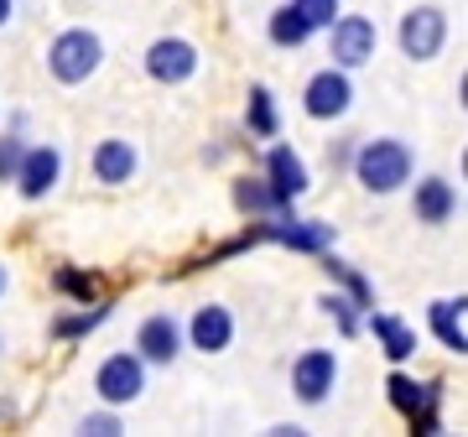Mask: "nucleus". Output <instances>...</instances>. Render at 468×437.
Here are the masks:
<instances>
[{
	"label": "nucleus",
	"mask_w": 468,
	"mask_h": 437,
	"mask_svg": "<svg viewBox=\"0 0 468 437\" xmlns=\"http://www.w3.org/2000/svg\"><path fill=\"white\" fill-rule=\"evenodd\" d=\"M354 177H359V187L365 193H401L406 183H411V172H417V162H411V146L406 141H396V135H380V141H365L359 152L349 156Z\"/></svg>",
	"instance_id": "obj_1"
},
{
	"label": "nucleus",
	"mask_w": 468,
	"mask_h": 437,
	"mask_svg": "<svg viewBox=\"0 0 468 437\" xmlns=\"http://www.w3.org/2000/svg\"><path fill=\"white\" fill-rule=\"evenodd\" d=\"M104 63V42L100 32H89V27H68V32L52 37V48H48V73L58 79V84H89L94 73H100Z\"/></svg>",
	"instance_id": "obj_2"
},
{
	"label": "nucleus",
	"mask_w": 468,
	"mask_h": 437,
	"mask_svg": "<svg viewBox=\"0 0 468 437\" xmlns=\"http://www.w3.org/2000/svg\"><path fill=\"white\" fill-rule=\"evenodd\" d=\"M385 401L406 417V427L421 437L442 432V380H411V375H390L385 380Z\"/></svg>",
	"instance_id": "obj_3"
},
{
	"label": "nucleus",
	"mask_w": 468,
	"mask_h": 437,
	"mask_svg": "<svg viewBox=\"0 0 468 437\" xmlns=\"http://www.w3.org/2000/svg\"><path fill=\"white\" fill-rule=\"evenodd\" d=\"M141 390H146V359L141 354L120 349L94 370V396L104 406H131V401H141Z\"/></svg>",
	"instance_id": "obj_4"
},
{
	"label": "nucleus",
	"mask_w": 468,
	"mask_h": 437,
	"mask_svg": "<svg viewBox=\"0 0 468 437\" xmlns=\"http://www.w3.org/2000/svg\"><path fill=\"white\" fill-rule=\"evenodd\" d=\"M375 48H380V32H375L369 16H344L338 11L328 21V58H334V68H365L375 58Z\"/></svg>",
	"instance_id": "obj_5"
},
{
	"label": "nucleus",
	"mask_w": 468,
	"mask_h": 437,
	"mask_svg": "<svg viewBox=\"0 0 468 437\" xmlns=\"http://www.w3.org/2000/svg\"><path fill=\"white\" fill-rule=\"evenodd\" d=\"M401 52L411 63H432L442 42H448V16L437 11V5H417V11H406L401 16Z\"/></svg>",
	"instance_id": "obj_6"
},
{
	"label": "nucleus",
	"mask_w": 468,
	"mask_h": 437,
	"mask_svg": "<svg viewBox=\"0 0 468 437\" xmlns=\"http://www.w3.org/2000/svg\"><path fill=\"white\" fill-rule=\"evenodd\" d=\"M349 104H354L349 68H323V73H313V79H307V89H302V110H307L313 120L349 115Z\"/></svg>",
	"instance_id": "obj_7"
},
{
	"label": "nucleus",
	"mask_w": 468,
	"mask_h": 437,
	"mask_svg": "<svg viewBox=\"0 0 468 437\" xmlns=\"http://www.w3.org/2000/svg\"><path fill=\"white\" fill-rule=\"evenodd\" d=\"M338 380V359L334 349H302L292 359V390H297L302 406H323L328 401V390Z\"/></svg>",
	"instance_id": "obj_8"
},
{
	"label": "nucleus",
	"mask_w": 468,
	"mask_h": 437,
	"mask_svg": "<svg viewBox=\"0 0 468 437\" xmlns=\"http://www.w3.org/2000/svg\"><path fill=\"white\" fill-rule=\"evenodd\" d=\"M261 240H276L286 250L297 255H323L334 245V224H323V218H261Z\"/></svg>",
	"instance_id": "obj_9"
},
{
	"label": "nucleus",
	"mask_w": 468,
	"mask_h": 437,
	"mask_svg": "<svg viewBox=\"0 0 468 437\" xmlns=\"http://www.w3.org/2000/svg\"><path fill=\"white\" fill-rule=\"evenodd\" d=\"M146 73L156 84H187L198 73V48L187 37H156L146 48Z\"/></svg>",
	"instance_id": "obj_10"
},
{
	"label": "nucleus",
	"mask_w": 468,
	"mask_h": 437,
	"mask_svg": "<svg viewBox=\"0 0 468 437\" xmlns=\"http://www.w3.org/2000/svg\"><path fill=\"white\" fill-rule=\"evenodd\" d=\"M266 187L282 208H292V203L313 187V172H307V162H302L292 146H271L266 152Z\"/></svg>",
	"instance_id": "obj_11"
},
{
	"label": "nucleus",
	"mask_w": 468,
	"mask_h": 437,
	"mask_svg": "<svg viewBox=\"0 0 468 437\" xmlns=\"http://www.w3.org/2000/svg\"><path fill=\"white\" fill-rule=\"evenodd\" d=\"M58 177H63V152L58 146H27V156L16 167V193L27 203H37L58 187Z\"/></svg>",
	"instance_id": "obj_12"
},
{
	"label": "nucleus",
	"mask_w": 468,
	"mask_h": 437,
	"mask_svg": "<svg viewBox=\"0 0 468 437\" xmlns=\"http://www.w3.org/2000/svg\"><path fill=\"white\" fill-rule=\"evenodd\" d=\"M135 354H141L146 365H172V359L183 354V323L172 318V313H151V318L135 328Z\"/></svg>",
	"instance_id": "obj_13"
},
{
	"label": "nucleus",
	"mask_w": 468,
	"mask_h": 437,
	"mask_svg": "<svg viewBox=\"0 0 468 437\" xmlns=\"http://www.w3.org/2000/svg\"><path fill=\"white\" fill-rule=\"evenodd\" d=\"M187 344L198 354H224L234 344V313L224 303H203L187 318Z\"/></svg>",
	"instance_id": "obj_14"
},
{
	"label": "nucleus",
	"mask_w": 468,
	"mask_h": 437,
	"mask_svg": "<svg viewBox=\"0 0 468 437\" xmlns=\"http://www.w3.org/2000/svg\"><path fill=\"white\" fill-rule=\"evenodd\" d=\"M359 328H369L375 349H380L390 365H406V359L417 354V328L401 323L396 313H375V307H369V318H359Z\"/></svg>",
	"instance_id": "obj_15"
},
{
	"label": "nucleus",
	"mask_w": 468,
	"mask_h": 437,
	"mask_svg": "<svg viewBox=\"0 0 468 437\" xmlns=\"http://www.w3.org/2000/svg\"><path fill=\"white\" fill-rule=\"evenodd\" d=\"M89 167H94V183L125 187L135 177V167H141V156H135V146L125 135H104L100 146H94V156H89Z\"/></svg>",
	"instance_id": "obj_16"
},
{
	"label": "nucleus",
	"mask_w": 468,
	"mask_h": 437,
	"mask_svg": "<svg viewBox=\"0 0 468 437\" xmlns=\"http://www.w3.org/2000/svg\"><path fill=\"white\" fill-rule=\"evenodd\" d=\"M411 208H417V224H448L458 214V193L448 177H421L411 193Z\"/></svg>",
	"instance_id": "obj_17"
},
{
	"label": "nucleus",
	"mask_w": 468,
	"mask_h": 437,
	"mask_svg": "<svg viewBox=\"0 0 468 437\" xmlns=\"http://www.w3.org/2000/svg\"><path fill=\"white\" fill-rule=\"evenodd\" d=\"M463 297L452 303V297H437L432 307H427V323H432V334H437V344L442 349H452V354H468V328H463Z\"/></svg>",
	"instance_id": "obj_18"
},
{
	"label": "nucleus",
	"mask_w": 468,
	"mask_h": 437,
	"mask_svg": "<svg viewBox=\"0 0 468 437\" xmlns=\"http://www.w3.org/2000/svg\"><path fill=\"white\" fill-rule=\"evenodd\" d=\"M234 208L250 214V218H292L297 214V208H282V203L271 198L266 177H239V183H234Z\"/></svg>",
	"instance_id": "obj_19"
},
{
	"label": "nucleus",
	"mask_w": 468,
	"mask_h": 437,
	"mask_svg": "<svg viewBox=\"0 0 468 437\" xmlns=\"http://www.w3.org/2000/svg\"><path fill=\"white\" fill-rule=\"evenodd\" d=\"M245 125H250V135H261V141H276V135H282V110H276V94H271L266 84L250 89V100H245Z\"/></svg>",
	"instance_id": "obj_20"
},
{
	"label": "nucleus",
	"mask_w": 468,
	"mask_h": 437,
	"mask_svg": "<svg viewBox=\"0 0 468 437\" xmlns=\"http://www.w3.org/2000/svg\"><path fill=\"white\" fill-rule=\"evenodd\" d=\"M266 37L276 42V48H302V42L313 37V27H307V21H302V11L292 5V0H286V5H276V11H271Z\"/></svg>",
	"instance_id": "obj_21"
},
{
	"label": "nucleus",
	"mask_w": 468,
	"mask_h": 437,
	"mask_svg": "<svg viewBox=\"0 0 468 437\" xmlns=\"http://www.w3.org/2000/svg\"><path fill=\"white\" fill-rule=\"evenodd\" d=\"M323 271H328V276H334V282L344 286V297H349L354 307H365V313L375 307V286H369L365 276H359V271L349 266V261H338V255H328V250H323Z\"/></svg>",
	"instance_id": "obj_22"
},
{
	"label": "nucleus",
	"mask_w": 468,
	"mask_h": 437,
	"mask_svg": "<svg viewBox=\"0 0 468 437\" xmlns=\"http://www.w3.org/2000/svg\"><path fill=\"white\" fill-rule=\"evenodd\" d=\"M52 286L63 292L68 303H79V307L100 303V276H94V271H79V266H58V271H52Z\"/></svg>",
	"instance_id": "obj_23"
},
{
	"label": "nucleus",
	"mask_w": 468,
	"mask_h": 437,
	"mask_svg": "<svg viewBox=\"0 0 468 437\" xmlns=\"http://www.w3.org/2000/svg\"><path fill=\"white\" fill-rule=\"evenodd\" d=\"M104 318H110V303H89V313H68L52 323V338H89Z\"/></svg>",
	"instance_id": "obj_24"
},
{
	"label": "nucleus",
	"mask_w": 468,
	"mask_h": 437,
	"mask_svg": "<svg viewBox=\"0 0 468 437\" xmlns=\"http://www.w3.org/2000/svg\"><path fill=\"white\" fill-rule=\"evenodd\" d=\"M318 307H323V313H328V318L338 323V334H344V338H354V334H359V307H354L349 297H344V292H328V297H323Z\"/></svg>",
	"instance_id": "obj_25"
},
{
	"label": "nucleus",
	"mask_w": 468,
	"mask_h": 437,
	"mask_svg": "<svg viewBox=\"0 0 468 437\" xmlns=\"http://www.w3.org/2000/svg\"><path fill=\"white\" fill-rule=\"evenodd\" d=\"M79 432H89V437H115V432H125V421H120V406H104V411H84Z\"/></svg>",
	"instance_id": "obj_26"
},
{
	"label": "nucleus",
	"mask_w": 468,
	"mask_h": 437,
	"mask_svg": "<svg viewBox=\"0 0 468 437\" xmlns=\"http://www.w3.org/2000/svg\"><path fill=\"white\" fill-rule=\"evenodd\" d=\"M292 5L302 11V21H307L313 32H328V21L338 16V0H292Z\"/></svg>",
	"instance_id": "obj_27"
},
{
	"label": "nucleus",
	"mask_w": 468,
	"mask_h": 437,
	"mask_svg": "<svg viewBox=\"0 0 468 437\" xmlns=\"http://www.w3.org/2000/svg\"><path fill=\"white\" fill-rule=\"evenodd\" d=\"M21 156H27V141L21 135H0V183H16Z\"/></svg>",
	"instance_id": "obj_28"
},
{
	"label": "nucleus",
	"mask_w": 468,
	"mask_h": 437,
	"mask_svg": "<svg viewBox=\"0 0 468 437\" xmlns=\"http://www.w3.org/2000/svg\"><path fill=\"white\" fill-rule=\"evenodd\" d=\"M11 11H16V0H0V27L11 21Z\"/></svg>",
	"instance_id": "obj_29"
},
{
	"label": "nucleus",
	"mask_w": 468,
	"mask_h": 437,
	"mask_svg": "<svg viewBox=\"0 0 468 437\" xmlns=\"http://www.w3.org/2000/svg\"><path fill=\"white\" fill-rule=\"evenodd\" d=\"M5 282H11V276H5V266H0V292H5Z\"/></svg>",
	"instance_id": "obj_30"
},
{
	"label": "nucleus",
	"mask_w": 468,
	"mask_h": 437,
	"mask_svg": "<svg viewBox=\"0 0 468 437\" xmlns=\"http://www.w3.org/2000/svg\"><path fill=\"white\" fill-rule=\"evenodd\" d=\"M0 349H5V344H0Z\"/></svg>",
	"instance_id": "obj_31"
}]
</instances>
